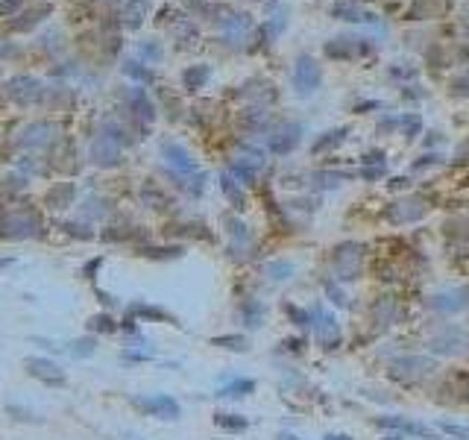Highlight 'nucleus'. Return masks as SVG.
Returning a JSON list of instances; mask_svg holds the SVG:
<instances>
[{
	"mask_svg": "<svg viewBox=\"0 0 469 440\" xmlns=\"http://www.w3.org/2000/svg\"><path fill=\"white\" fill-rule=\"evenodd\" d=\"M434 373V361L425 355H405V358H396L390 364V376L396 382H405V385H414V382H423Z\"/></svg>",
	"mask_w": 469,
	"mask_h": 440,
	"instance_id": "nucleus-1",
	"label": "nucleus"
},
{
	"mask_svg": "<svg viewBox=\"0 0 469 440\" xmlns=\"http://www.w3.org/2000/svg\"><path fill=\"white\" fill-rule=\"evenodd\" d=\"M361 270V247L358 244H341L331 255V276L338 282H352L358 279Z\"/></svg>",
	"mask_w": 469,
	"mask_h": 440,
	"instance_id": "nucleus-2",
	"label": "nucleus"
},
{
	"mask_svg": "<svg viewBox=\"0 0 469 440\" xmlns=\"http://www.w3.org/2000/svg\"><path fill=\"white\" fill-rule=\"evenodd\" d=\"M311 329H314L317 344H320L323 349H334V347L341 344V326H338V320H334V314L326 312L323 305H314V312H311Z\"/></svg>",
	"mask_w": 469,
	"mask_h": 440,
	"instance_id": "nucleus-3",
	"label": "nucleus"
},
{
	"mask_svg": "<svg viewBox=\"0 0 469 440\" xmlns=\"http://www.w3.org/2000/svg\"><path fill=\"white\" fill-rule=\"evenodd\" d=\"M469 347V335L461 326H443V329L428 340V349L437 355H463Z\"/></svg>",
	"mask_w": 469,
	"mask_h": 440,
	"instance_id": "nucleus-4",
	"label": "nucleus"
},
{
	"mask_svg": "<svg viewBox=\"0 0 469 440\" xmlns=\"http://www.w3.org/2000/svg\"><path fill=\"white\" fill-rule=\"evenodd\" d=\"M132 405L141 408V411H147V414L159 417V420H176L182 414L179 402L173 396H164V394H159V396H138V399H132Z\"/></svg>",
	"mask_w": 469,
	"mask_h": 440,
	"instance_id": "nucleus-5",
	"label": "nucleus"
},
{
	"mask_svg": "<svg viewBox=\"0 0 469 440\" xmlns=\"http://www.w3.org/2000/svg\"><path fill=\"white\" fill-rule=\"evenodd\" d=\"M428 308L440 314H458L463 308H469V288H455V291H443V293H434L428 300Z\"/></svg>",
	"mask_w": 469,
	"mask_h": 440,
	"instance_id": "nucleus-6",
	"label": "nucleus"
},
{
	"mask_svg": "<svg viewBox=\"0 0 469 440\" xmlns=\"http://www.w3.org/2000/svg\"><path fill=\"white\" fill-rule=\"evenodd\" d=\"M24 367L32 379H39L44 385H65V370L56 361H47V358H27Z\"/></svg>",
	"mask_w": 469,
	"mask_h": 440,
	"instance_id": "nucleus-7",
	"label": "nucleus"
},
{
	"mask_svg": "<svg viewBox=\"0 0 469 440\" xmlns=\"http://www.w3.org/2000/svg\"><path fill=\"white\" fill-rule=\"evenodd\" d=\"M376 426L378 429H393V432H408V434L428 437L431 440V429L428 426H423V422H414V420H405V417H378Z\"/></svg>",
	"mask_w": 469,
	"mask_h": 440,
	"instance_id": "nucleus-8",
	"label": "nucleus"
},
{
	"mask_svg": "<svg viewBox=\"0 0 469 440\" xmlns=\"http://www.w3.org/2000/svg\"><path fill=\"white\" fill-rule=\"evenodd\" d=\"M226 226H229V235H232V253H246L249 247H253V235H249V229L241 223V220H234V218H226Z\"/></svg>",
	"mask_w": 469,
	"mask_h": 440,
	"instance_id": "nucleus-9",
	"label": "nucleus"
},
{
	"mask_svg": "<svg viewBox=\"0 0 469 440\" xmlns=\"http://www.w3.org/2000/svg\"><path fill=\"white\" fill-rule=\"evenodd\" d=\"M36 229H39V223L32 218H6L4 220V232L12 238H32V235H39Z\"/></svg>",
	"mask_w": 469,
	"mask_h": 440,
	"instance_id": "nucleus-10",
	"label": "nucleus"
},
{
	"mask_svg": "<svg viewBox=\"0 0 469 440\" xmlns=\"http://www.w3.org/2000/svg\"><path fill=\"white\" fill-rule=\"evenodd\" d=\"M238 312H241V323L246 329H258L264 323V302H258V300H244Z\"/></svg>",
	"mask_w": 469,
	"mask_h": 440,
	"instance_id": "nucleus-11",
	"label": "nucleus"
},
{
	"mask_svg": "<svg viewBox=\"0 0 469 440\" xmlns=\"http://www.w3.org/2000/svg\"><path fill=\"white\" fill-rule=\"evenodd\" d=\"M129 314H132V317H144V320H159V323H176V320H173V314H167L164 308L144 305V302L129 305Z\"/></svg>",
	"mask_w": 469,
	"mask_h": 440,
	"instance_id": "nucleus-12",
	"label": "nucleus"
},
{
	"mask_svg": "<svg viewBox=\"0 0 469 440\" xmlns=\"http://www.w3.org/2000/svg\"><path fill=\"white\" fill-rule=\"evenodd\" d=\"M373 314H376L378 326H393L396 317H399V305L393 302V297H381L376 302V308H373Z\"/></svg>",
	"mask_w": 469,
	"mask_h": 440,
	"instance_id": "nucleus-13",
	"label": "nucleus"
},
{
	"mask_svg": "<svg viewBox=\"0 0 469 440\" xmlns=\"http://www.w3.org/2000/svg\"><path fill=\"white\" fill-rule=\"evenodd\" d=\"M164 156H167V161L179 171V173H191L194 171V161H191V156L182 150V147H176V144H167L164 147Z\"/></svg>",
	"mask_w": 469,
	"mask_h": 440,
	"instance_id": "nucleus-14",
	"label": "nucleus"
},
{
	"mask_svg": "<svg viewBox=\"0 0 469 440\" xmlns=\"http://www.w3.org/2000/svg\"><path fill=\"white\" fill-rule=\"evenodd\" d=\"M317 83H320V71L314 68V62L303 59V62H299V68H296V86L303 88V91H308V88H314Z\"/></svg>",
	"mask_w": 469,
	"mask_h": 440,
	"instance_id": "nucleus-15",
	"label": "nucleus"
},
{
	"mask_svg": "<svg viewBox=\"0 0 469 440\" xmlns=\"http://www.w3.org/2000/svg\"><path fill=\"white\" fill-rule=\"evenodd\" d=\"M256 390V382L253 379H234L229 382L226 387L217 390V396H223V399H238V396H249Z\"/></svg>",
	"mask_w": 469,
	"mask_h": 440,
	"instance_id": "nucleus-16",
	"label": "nucleus"
},
{
	"mask_svg": "<svg viewBox=\"0 0 469 440\" xmlns=\"http://www.w3.org/2000/svg\"><path fill=\"white\" fill-rule=\"evenodd\" d=\"M91 156H94V161L97 165H114L117 159H121V153H117V147L114 144H109V141H97L94 144V150H91Z\"/></svg>",
	"mask_w": 469,
	"mask_h": 440,
	"instance_id": "nucleus-17",
	"label": "nucleus"
},
{
	"mask_svg": "<svg viewBox=\"0 0 469 440\" xmlns=\"http://www.w3.org/2000/svg\"><path fill=\"white\" fill-rule=\"evenodd\" d=\"M264 273H267V279H270V282H288L293 276V265L291 262H270L264 267Z\"/></svg>",
	"mask_w": 469,
	"mask_h": 440,
	"instance_id": "nucleus-18",
	"label": "nucleus"
},
{
	"mask_svg": "<svg viewBox=\"0 0 469 440\" xmlns=\"http://www.w3.org/2000/svg\"><path fill=\"white\" fill-rule=\"evenodd\" d=\"M296 141H299L296 126H291V133H282V135L270 138V150L273 153H288V150H293V147H296Z\"/></svg>",
	"mask_w": 469,
	"mask_h": 440,
	"instance_id": "nucleus-19",
	"label": "nucleus"
},
{
	"mask_svg": "<svg viewBox=\"0 0 469 440\" xmlns=\"http://www.w3.org/2000/svg\"><path fill=\"white\" fill-rule=\"evenodd\" d=\"M214 422L226 432H244L249 426L246 417H238V414H214Z\"/></svg>",
	"mask_w": 469,
	"mask_h": 440,
	"instance_id": "nucleus-20",
	"label": "nucleus"
},
{
	"mask_svg": "<svg viewBox=\"0 0 469 440\" xmlns=\"http://www.w3.org/2000/svg\"><path fill=\"white\" fill-rule=\"evenodd\" d=\"M220 185H223V191H226V197L232 200V206H234V208H244V206H246V200H244V191H241V185H238V182H234V179H232L229 173L223 176V182H220Z\"/></svg>",
	"mask_w": 469,
	"mask_h": 440,
	"instance_id": "nucleus-21",
	"label": "nucleus"
},
{
	"mask_svg": "<svg viewBox=\"0 0 469 440\" xmlns=\"http://www.w3.org/2000/svg\"><path fill=\"white\" fill-rule=\"evenodd\" d=\"M214 347H223V349H232V352H244L246 349V338L241 335H220V338H211Z\"/></svg>",
	"mask_w": 469,
	"mask_h": 440,
	"instance_id": "nucleus-22",
	"label": "nucleus"
},
{
	"mask_svg": "<svg viewBox=\"0 0 469 440\" xmlns=\"http://www.w3.org/2000/svg\"><path fill=\"white\" fill-rule=\"evenodd\" d=\"M94 349H97V340L94 338H79V340H74L71 344V355H77V358H88V355H94Z\"/></svg>",
	"mask_w": 469,
	"mask_h": 440,
	"instance_id": "nucleus-23",
	"label": "nucleus"
},
{
	"mask_svg": "<svg viewBox=\"0 0 469 440\" xmlns=\"http://www.w3.org/2000/svg\"><path fill=\"white\" fill-rule=\"evenodd\" d=\"M284 314H288L299 329H305V326H311V312H303V308H296V305H288L284 302Z\"/></svg>",
	"mask_w": 469,
	"mask_h": 440,
	"instance_id": "nucleus-24",
	"label": "nucleus"
},
{
	"mask_svg": "<svg viewBox=\"0 0 469 440\" xmlns=\"http://www.w3.org/2000/svg\"><path fill=\"white\" fill-rule=\"evenodd\" d=\"M91 329L103 332V335H112V332H117V323L109 314H97V317H91Z\"/></svg>",
	"mask_w": 469,
	"mask_h": 440,
	"instance_id": "nucleus-25",
	"label": "nucleus"
},
{
	"mask_svg": "<svg viewBox=\"0 0 469 440\" xmlns=\"http://www.w3.org/2000/svg\"><path fill=\"white\" fill-rule=\"evenodd\" d=\"M437 429L449 437H458V440H469V429L458 426V422H437Z\"/></svg>",
	"mask_w": 469,
	"mask_h": 440,
	"instance_id": "nucleus-26",
	"label": "nucleus"
},
{
	"mask_svg": "<svg viewBox=\"0 0 469 440\" xmlns=\"http://www.w3.org/2000/svg\"><path fill=\"white\" fill-rule=\"evenodd\" d=\"M144 255H150V258H176V255H182V247H164V250H153V247H147V250H141Z\"/></svg>",
	"mask_w": 469,
	"mask_h": 440,
	"instance_id": "nucleus-27",
	"label": "nucleus"
},
{
	"mask_svg": "<svg viewBox=\"0 0 469 440\" xmlns=\"http://www.w3.org/2000/svg\"><path fill=\"white\" fill-rule=\"evenodd\" d=\"M71 194H74L71 185H65V188L53 191V194H50V206H53V208H62V206H65V197H71Z\"/></svg>",
	"mask_w": 469,
	"mask_h": 440,
	"instance_id": "nucleus-28",
	"label": "nucleus"
},
{
	"mask_svg": "<svg viewBox=\"0 0 469 440\" xmlns=\"http://www.w3.org/2000/svg\"><path fill=\"white\" fill-rule=\"evenodd\" d=\"M341 135H343V129H338V133H326V138H323V141H317L314 150H326L329 144H338V141H341Z\"/></svg>",
	"mask_w": 469,
	"mask_h": 440,
	"instance_id": "nucleus-29",
	"label": "nucleus"
},
{
	"mask_svg": "<svg viewBox=\"0 0 469 440\" xmlns=\"http://www.w3.org/2000/svg\"><path fill=\"white\" fill-rule=\"evenodd\" d=\"M326 293H329V297H331L334 302H338V305H346V300H343V293L338 291V285H334V282H329V285H326Z\"/></svg>",
	"mask_w": 469,
	"mask_h": 440,
	"instance_id": "nucleus-30",
	"label": "nucleus"
},
{
	"mask_svg": "<svg viewBox=\"0 0 469 440\" xmlns=\"http://www.w3.org/2000/svg\"><path fill=\"white\" fill-rule=\"evenodd\" d=\"M326 440H352L349 434H326Z\"/></svg>",
	"mask_w": 469,
	"mask_h": 440,
	"instance_id": "nucleus-31",
	"label": "nucleus"
},
{
	"mask_svg": "<svg viewBox=\"0 0 469 440\" xmlns=\"http://www.w3.org/2000/svg\"><path fill=\"white\" fill-rule=\"evenodd\" d=\"M276 440H299V437H296V434H288V432H282Z\"/></svg>",
	"mask_w": 469,
	"mask_h": 440,
	"instance_id": "nucleus-32",
	"label": "nucleus"
}]
</instances>
